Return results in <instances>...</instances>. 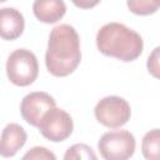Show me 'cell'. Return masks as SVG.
<instances>
[{
  "label": "cell",
  "mask_w": 160,
  "mask_h": 160,
  "mask_svg": "<svg viewBox=\"0 0 160 160\" xmlns=\"http://www.w3.org/2000/svg\"><path fill=\"white\" fill-rule=\"evenodd\" d=\"M28 140L26 131L16 122L8 124L0 135V156L11 158L25 145Z\"/></svg>",
  "instance_id": "ba28073f"
},
{
  "label": "cell",
  "mask_w": 160,
  "mask_h": 160,
  "mask_svg": "<svg viewBox=\"0 0 160 160\" xmlns=\"http://www.w3.org/2000/svg\"><path fill=\"white\" fill-rule=\"evenodd\" d=\"M148 70L152 76L159 78V48H155L152 54L149 56V59H148Z\"/></svg>",
  "instance_id": "9a60e30c"
},
{
  "label": "cell",
  "mask_w": 160,
  "mask_h": 160,
  "mask_svg": "<svg viewBox=\"0 0 160 160\" xmlns=\"http://www.w3.org/2000/svg\"><path fill=\"white\" fill-rule=\"evenodd\" d=\"M5 1H8V0H0V2H5Z\"/></svg>",
  "instance_id": "e0dca14e"
},
{
  "label": "cell",
  "mask_w": 160,
  "mask_h": 160,
  "mask_svg": "<svg viewBox=\"0 0 160 160\" xmlns=\"http://www.w3.org/2000/svg\"><path fill=\"white\" fill-rule=\"evenodd\" d=\"M64 159L65 160H72V159H85V160L92 159V160H95L96 155L89 145H86V144H74L66 150V152L64 155Z\"/></svg>",
  "instance_id": "4fadbf2b"
},
{
  "label": "cell",
  "mask_w": 160,
  "mask_h": 160,
  "mask_svg": "<svg viewBox=\"0 0 160 160\" xmlns=\"http://www.w3.org/2000/svg\"><path fill=\"white\" fill-rule=\"evenodd\" d=\"M36 128L45 139L52 142H60L72 134L74 122L70 114L55 106L44 114Z\"/></svg>",
  "instance_id": "8992f818"
},
{
  "label": "cell",
  "mask_w": 160,
  "mask_h": 160,
  "mask_svg": "<svg viewBox=\"0 0 160 160\" xmlns=\"http://www.w3.org/2000/svg\"><path fill=\"white\" fill-rule=\"evenodd\" d=\"M25 29L24 15L15 8L0 9V38L4 40H15L21 36Z\"/></svg>",
  "instance_id": "9c48e42d"
},
{
  "label": "cell",
  "mask_w": 160,
  "mask_h": 160,
  "mask_svg": "<svg viewBox=\"0 0 160 160\" xmlns=\"http://www.w3.org/2000/svg\"><path fill=\"white\" fill-rule=\"evenodd\" d=\"M126 5L132 14L146 16L158 11L160 0H126Z\"/></svg>",
  "instance_id": "7c38bea8"
},
{
  "label": "cell",
  "mask_w": 160,
  "mask_h": 160,
  "mask_svg": "<svg viewBox=\"0 0 160 160\" xmlns=\"http://www.w3.org/2000/svg\"><path fill=\"white\" fill-rule=\"evenodd\" d=\"M98 50L105 55L129 62L136 60L144 49L140 34L120 22H109L96 34Z\"/></svg>",
  "instance_id": "7a4b0ae2"
},
{
  "label": "cell",
  "mask_w": 160,
  "mask_h": 160,
  "mask_svg": "<svg viewBox=\"0 0 160 160\" xmlns=\"http://www.w3.org/2000/svg\"><path fill=\"white\" fill-rule=\"evenodd\" d=\"M160 150V132L159 129H152L148 131L141 142V152L148 160H158Z\"/></svg>",
  "instance_id": "8fae6325"
},
{
  "label": "cell",
  "mask_w": 160,
  "mask_h": 160,
  "mask_svg": "<svg viewBox=\"0 0 160 160\" xmlns=\"http://www.w3.org/2000/svg\"><path fill=\"white\" fill-rule=\"evenodd\" d=\"M39 75V64L35 54L28 49L12 51L6 60V76L16 86L31 85Z\"/></svg>",
  "instance_id": "3957f363"
},
{
  "label": "cell",
  "mask_w": 160,
  "mask_h": 160,
  "mask_svg": "<svg viewBox=\"0 0 160 160\" xmlns=\"http://www.w3.org/2000/svg\"><path fill=\"white\" fill-rule=\"evenodd\" d=\"M56 102L52 96L44 91H32L25 95L20 104L22 119L31 126H38L46 111L55 108Z\"/></svg>",
  "instance_id": "52a82bcc"
},
{
  "label": "cell",
  "mask_w": 160,
  "mask_h": 160,
  "mask_svg": "<svg viewBox=\"0 0 160 160\" xmlns=\"http://www.w3.org/2000/svg\"><path fill=\"white\" fill-rule=\"evenodd\" d=\"M135 146V138L128 130L108 131L98 142L100 155L106 160H126L134 155Z\"/></svg>",
  "instance_id": "277c9868"
},
{
  "label": "cell",
  "mask_w": 160,
  "mask_h": 160,
  "mask_svg": "<svg viewBox=\"0 0 160 160\" xmlns=\"http://www.w3.org/2000/svg\"><path fill=\"white\" fill-rule=\"evenodd\" d=\"M22 159H35V160H55L56 156L55 154H52L50 150H48L46 148L42 146H34L32 149H30L24 156Z\"/></svg>",
  "instance_id": "5bb4252c"
},
{
  "label": "cell",
  "mask_w": 160,
  "mask_h": 160,
  "mask_svg": "<svg viewBox=\"0 0 160 160\" xmlns=\"http://www.w3.org/2000/svg\"><path fill=\"white\" fill-rule=\"evenodd\" d=\"M35 18L44 24H55L61 20L66 12L64 0H35L32 4Z\"/></svg>",
  "instance_id": "30bf717a"
},
{
  "label": "cell",
  "mask_w": 160,
  "mask_h": 160,
  "mask_svg": "<svg viewBox=\"0 0 160 160\" xmlns=\"http://www.w3.org/2000/svg\"><path fill=\"white\" fill-rule=\"evenodd\" d=\"M81 61L80 38L68 24L55 26L49 36L45 65L48 71L58 78L72 74Z\"/></svg>",
  "instance_id": "6da1fadb"
},
{
  "label": "cell",
  "mask_w": 160,
  "mask_h": 160,
  "mask_svg": "<svg viewBox=\"0 0 160 160\" xmlns=\"http://www.w3.org/2000/svg\"><path fill=\"white\" fill-rule=\"evenodd\" d=\"M94 114L101 125L110 129H119L130 120L131 108L124 98L110 95L96 104Z\"/></svg>",
  "instance_id": "5b68a950"
},
{
  "label": "cell",
  "mask_w": 160,
  "mask_h": 160,
  "mask_svg": "<svg viewBox=\"0 0 160 160\" xmlns=\"http://www.w3.org/2000/svg\"><path fill=\"white\" fill-rule=\"evenodd\" d=\"M101 0H71V2L79 9H91L96 6Z\"/></svg>",
  "instance_id": "2e32d148"
}]
</instances>
